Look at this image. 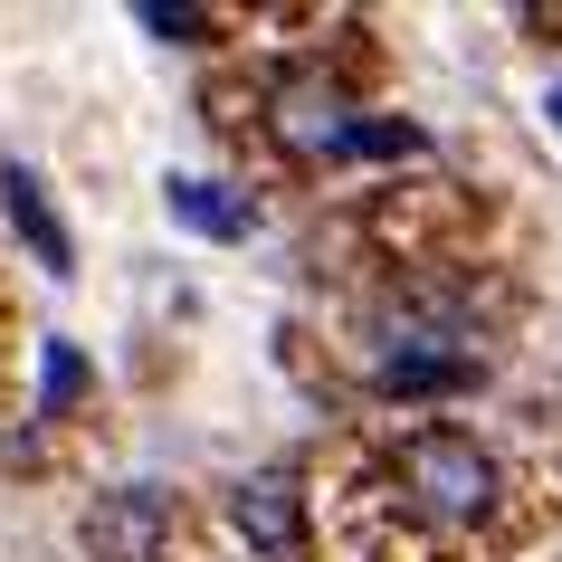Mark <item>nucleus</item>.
I'll return each instance as SVG.
<instances>
[{"mask_svg": "<svg viewBox=\"0 0 562 562\" xmlns=\"http://www.w3.org/2000/svg\"><path fill=\"white\" fill-rule=\"evenodd\" d=\"M401 496H411L419 515H439V525H476V515H496L505 476H496V458H486L468 429H419V439L401 448Z\"/></svg>", "mask_w": 562, "mask_h": 562, "instance_id": "obj_1", "label": "nucleus"}, {"mask_svg": "<svg viewBox=\"0 0 562 562\" xmlns=\"http://www.w3.org/2000/svg\"><path fill=\"white\" fill-rule=\"evenodd\" d=\"M277 144L325 162V153H411L419 134L411 124H362L353 95L334 87V77H286L277 87Z\"/></svg>", "mask_w": 562, "mask_h": 562, "instance_id": "obj_2", "label": "nucleus"}, {"mask_svg": "<svg viewBox=\"0 0 562 562\" xmlns=\"http://www.w3.org/2000/svg\"><path fill=\"white\" fill-rule=\"evenodd\" d=\"M229 515H238V533H248L258 553H286V543H296V476H277V468L248 476L229 496Z\"/></svg>", "mask_w": 562, "mask_h": 562, "instance_id": "obj_3", "label": "nucleus"}, {"mask_svg": "<svg viewBox=\"0 0 562 562\" xmlns=\"http://www.w3.org/2000/svg\"><path fill=\"white\" fill-rule=\"evenodd\" d=\"M172 220L181 229H210V238H248V210L220 181H172Z\"/></svg>", "mask_w": 562, "mask_h": 562, "instance_id": "obj_4", "label": "nucleus"}, {"mask_svg": "<svg viewBox=\"0 0 562 562\" xmlns=\"http://www.w3.org/2000/svg\"><path fill=\"white\" fill-rule=\"evenodd\" d=\"M0 191H10V220L30 229V248H38L48 267H67V229L48 220V201H38V181H30V172H0Z\"/></svg>", "mask_w": 562, "mask_h": 562, "instance_id": "obj_5", "label": "nucleus"}, {"mask_svg": "<svg viewBox=\"0 0 562 562\" xmlns=\"http://www.w3.org/2000/svg\"><path fill=\"white\" fill-rule=\"evenodd\" d=\"M95 533H105V543H153V505H115Z\"/></svg>", "mask_w": 562, "mask_h": 562, "instance_id": "obj_6", "label": "nucleus"}, {"mask_svg": "<svg viewBox=\"0 0 562 562\" xmlns=\"http://www.w3.org/2000/svg\"><path fill=\"white\" fill-rule=\"evenodd\" d=\"M77 382H87V362L67 353V344H48V401H67V391H77Z\"/></svg>", "mask_w": 562, "mask_h": 562, "instance_id": "obj_7", "label": "nucleus"}, {"mask_svg": "<svg viewBox=\"0 0 562 562\" xmlns=\"http://www.w3.org/2000/svg\"><path fill=\"white\" fill-rule=\"evenodd\" d=\"M553 124H562V87H553Z\"/></svg>", "mask_w": 562, "mask_h": 562, "instance_id": "obj_8", "label": "nucleus"}]
</instances>
